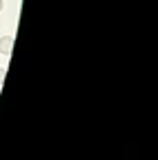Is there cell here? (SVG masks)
I'll use <instances>...</instances> for the list:
<instances>
[{
    "label": "cell",
    "instance_id": "cell-1",
    "mask_svg": "<svg viewBox=\"0 0 158 160\" xmlns=\"http://www.w3.org/2000/svg\"><path fill=\"white\" fill-rule=\"evenodd\" d=\"M11 49H13V38L11 36H3L0 38V53L11 56Z\"/></svg>",
    "mask_w": 158,
    "mask_h": 160
},
{
    "label": "cell",
    "instance_id": "cell-2",
    "mask_svg": "<svg viewBox=\"0 0 158 160\" xmlns=\"http://www.w3.org/2000/svg\"><path fill=\"white\" fill-rule=\"evenodd\" d=\"M5 76H7V69H5V67H0V85L5 82Z\"/></svg>",
    "mask_w": 158,
    "mask_h": 160
},
{
    "label": "cell",
    "instance_id": "cell-3",
    "mask_svg": "<svg viewBox=\"0 0 158 160\" xmlns=\"http://www.w3.org/2000/svg\"><path fill=\"white\" fill-rule=\"evenodd\" d=\"M3 7H5V5H3V0H0V11H3Z\"/></svg>",
    "mask_w": 158,
    "mask_h": 160
}]
</instances>
